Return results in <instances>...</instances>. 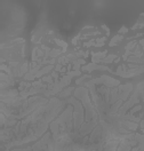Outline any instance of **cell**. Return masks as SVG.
Segmentation results:
<instances>
[{"mask_svg": "<svg viewBox=\"0 0 144 151\" xmlns=\"http://www.w3.org/2000/svg\"><path fill=\"white\" fill-rule=\"evenodd\" d=\"M137 45H139V41H136V40H133V41L128 42L127 45H126L125 49H126V51H129V52H133Z\"/></svg>", "mask_w": 144, "mask_h": 151, "instance_id": "obj_10", "label": "cell"}, {"mask_svg": "<svg viewBox=\"0 0 144 151\" xmlns=\"http://www.w3.org/2000/svg\"><path fill=\"white\" fill-rule=\"evenodd\" d=\"M79 38H80V34H78V36L74 37L73 40H72V43H73V45H77V41L79 40Z\"/></svg>", "mask_w": 144, "mask_h": 151, "instance_id": "obj_17", "label": "cell"}, {"mask_svg": "<svg viewBox=\"0 0 144 151\" xmlns=\"http://www.w3.org/2000/svg\"><path fill=\"white\" fill-rule=\"evenodd\" d=\"M42 83L47 84V85H51V84L55 83V80H54V78L51 77V74H47V76H44V77L41 78Z\"/></svg>", "mask_w": 144, "mask_h": 151, "instance_id": "obj_8", "label": "cell"}, {"mask_svg": "<svg viewBox=\"0 0 144 151\" xmlns=\"http://www.w3.org/2000/svg\"><path fill=\"white\" fill-rule=\"evenodd\" d=\"M122 39H123V36H121V34H117V36H114V37L111 39V41L109 42V46H110V47L117 46L120 41H122Z\"/></svg>", "mask_w": 144, "mask_h": 151, "instance_id": "obj_6", "label": "cell"}, {"mask_svg": "<svg viewBox=\"0 0 144 151\" xmlns=\"http://www.w3.org/2000/svg\"><path fill=\"white\" fill-rule=\"evenodd\" d=\"M127 32H128V29L126 28V27H121V29H120V30H119V32H118V33H119V34H121V36H122L123 33H127Z\"/></svg>", "mask_w": 144, "mask_h": 151, "instance_id": "obj_15", "label": "cell"}, {"mask_svg": "<svg viewBox=\"0 0 144 151\" xmlns=\"http://www.w3.org/2000/svg\"><path fill=\"white\" fill-rule=\"evenodd\" d=\"M86 63L85 59H78L76 61H73V62H71V64L73 65V71H79L80 70V66L83 65Z\"/></svg>", "mask_w": 144, "mask_h": 151, "instance_id": "obj_5", "label": "cell"}, {"mask_svg": "<svg viewBox=\"0 0 144 151\" xmlns=\"http://www.w3.org/2000/svg\"><path fill=\"white\" fill-rule=\"evenodd\" d=\"M118 57H117V55H114V54H110V55H108L106 57H104L102 61H101L100 63H111V62H113L114 60H117Z\"/></svg>", "mask_w": 144, "mask_h": 151, "instance_id": "obj_7", "label": "cell"}, {"mask_svg": "<svg viewBox=\"0 0 144 151\" xmlns=\"http://www.w3.org/2000/svg\"><path fill=\"white\" fill-rule=\"evenodd\" d=\"M102 29H104V30L106 31V36H110V30H109V28L106 27L105 24H102Z\"/></svg>", "mask_w": 144, "mask_h": 151, "instance_id": "obj_16", "label": "cell"}, {"mask_svg": "<svg viewBox=\"0 0 144 151\" xmlns=\"http://www.w3.org/2000/svg\"><path fill=\"white\" fill-rule=\"evenodd\" d=\"M106 41V37H102L99 39H95V47H102Z\"/></svg>", "mask_w": 144, "mask_h": 151, "instance_id": "obj_11", "label": "cell"}, {"mask_svg": "<svg viewBox=\"0 0 144 151\" xmlns=\"http://www.w3.org/2000/svg\"><path fill=\"white\" fill-rule=\"evenodd\" d=\"M81 70L82 71H85V72H91V71H94V70H105V71H111V72H113L111 70L109 66H105V65H99V64H95V63H89V64L87 65H83L81 66Z\"/></svg>", "mask_w": 144, "mask_h": 151, "instance_id": "obj_2", "label": "cell"}, {"mask_svg": "<svg viewBox=\"0 0 144 151\" xmlns=\"http://www.w3.org/2000/svg\"><path fill=\"white\" fill-rule=\"evenodd\" d=\"M1 151H9V149H6V148L1 147Z\"/></svg>", "mask_w": 144, "mask_h": 151, "instance_id": "obj_18", "label": "cell"}, {"mask_svg": "<svg viewBox=\"0 0 144 151\" xmlns=\"http://www.w3.org/2000/svg\"><path fill=\"white\" fill-rule=\"evenodd\" d=\"M90 85H103V86H106V87H117V86H120V81L118 79H113V78L109 77V76H102L100 78H96V79H90L87 83H85V87L87 86H90Z\"/></svg>", "mask_w": 144, "mask_h": 151, "instance_id": "obj_1", "label": "cell"}, {"mask_svg": "<svg viewBox=\"0 0 144 151\" xmlns=\"http://www.w3.org/2000/svg\"><path fill=\"white\" fill-rule=\"evenodd\" d=\"M74 92V88L73 87H69V88H64L63 91L60 93L58 95H57V97L58 98H64V97H70L71 93Z\"/></svg>", "mask_w": 144, "mask_h": 151, "instance_id": "obj_4", "label": "cell"}, {"mask_svg": "<svg viewBox=\"0 0 144 151\" xmlns=\"http://www.w3.org/2000/svg\"><path fill=\"white\" fill-rule=\"evenodd\" d=\"M54 41H55L57 45L60 46V47H62V51L63 53H65L67 52V48H68V43L64 41V40H61V39H54Z\"/></svg>", "mask_w": 144, "mask_h": 151, "instance_id": "obj_9", "label": "cell"}, {"mask_svg": "<svg viewBox=\"0 0 144 151\" xmlns=\"http://www.w3.org/2000/svg\"><path fill=\"white\" fill-rule=\"evenodd\" d=\"M108 55V51H104V52H100V53H91V63H100L104 57H106Z\"/></svg>", "mask_w": 144, "mask_h": 151, "instance_id": "obj_3", "label": "cell"}, {"mask_svg": "<svg viewBox=\"0 0 144 151\" xmlns=\"http://www.w3.org/2000/svg\"><path fill=\"white\" fill-rule=\"evenodd\" d=\"M142 130H143V133H144V128H143V129H142Z\"/></svg>", "mask_w": 144, "mask_h": 151, "instance_id": "obj_19", "label": "cell"}, {"mask_svg": "<svg viewBox=\"0 0 144 151\" xmlns=\"http://www.w3.org/2000/svg\"><path fill=\"white\" fill-rule=\"evenodd\" d=\"M143 109V105H141V104H137L136 106H134V108H132L127 113H129V115H134L135 112H137V111H141V110Z\"/></svg>", "mask_w": 144, "mask_h": 151, "instance_id": "obj_13", "label": "cell"}, {"mask_svg": "<svg viewBox=\"0 0 144 151\" xmlns=\"http://www.w3.org/2000/svg\"><path fill=\"white\" fill-rule=\"evenodd\" d=\"M85 79H91V76H89V74H83V76H81L79 79L76 80V84H77V85H82V83H83V80H85Z\"/></svg>", "mask_w": 144, "mask_h": 151, "instance_id": "obj_12", "label": "cell"}, {"mask_svg": "<svg viewBox=\"0 0 144 151\" xmlns=\"http://www.w3.org/2000/svg\"><path fill=\"white\" fill-rule=\"evenodd\" d=\"M90 46H95V39H91L87 42H83V47H90Z\"/></svg>", "mask_w": 144, "mask_h": 151, "instance_id": "obj_14", "label": "cell"}]
</instances>
